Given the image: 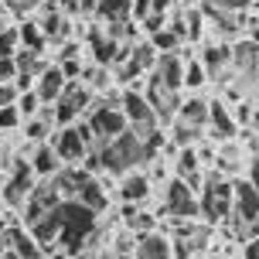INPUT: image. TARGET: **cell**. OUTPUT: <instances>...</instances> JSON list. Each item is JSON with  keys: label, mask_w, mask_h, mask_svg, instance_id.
Returning <instances> with one entry per match:
<instances>
[{"label": "cell", "mask_w": 259, "mask_h": 259, "mask_svg": "<svg viewBox=\"0 0 259 259\" xmlns=\"http://www.w3.org/2000/svg\"><path fill=\"white\" fill-rule=\"evenodd\" d=\"M48 143L55 147V154L62 157L65 167H78V164H82V160L92 154L89 143L82 140V133H78L75 126H68V130H55V137H52Z\"/></svg>", "instance_id": "3"}, {"label": "cell", "mask_w": 259, "mask_h": 259, "mask_svg": "<svg viewBox=\"0 0 259 259\" xmlns=\"http://www.w3.org/2000/svg\"><path fill=\"white\" fill-rule=\"evenodd\" d=\"M208 116H211V103H205L201 96H184L178 119H184L194 130H208Z\"/></svg>", "instance_id": "12"}, {"label": "cell", "mask_w": 259, "mask_h": 259, "mask_svg": "<svg viewBox=\"0 0 259 259\" xmlns=\"http://www.w3.org/2000/svg\"><path fill=\"white\" fill-rule=\"evenodd\" d=\"M235 211V184L222 174H208L205 191H201V219L205 222H225Z\"/></svg>", "instance_id": "1"}, {"label": "cell", "mask_w": 259, "mask_h": 259, "mask_svg": "<svg viewBox=\"0 0 259 259\" xmlns=\"http://www.w3.org/2000/svg\"><path fill=\"white\" fill-rule=\"evenodd\" d=\"M34 89H38V96L45 99V106H55L58 99L65 96V89H68V78H65L62 65H48L45 72L38 75V82H34Z\"/></svg>", "instance_id": "7"}, {"label": "cell", "mask_w": 259, "mask_h": 259, "mask_svg": "<svg viewBox=\"0 0 259 259\" xmlns=\"http://www.w3.org/2000/svg\"><path fill=\"white\" fill-rule=\"evenodd\" d=\"M242 259H259V239H252V242L242 246Z\"/></svg>", "instance_id": "27"}, {"label": "cell", "mask_w": 259, "mask_h": 259, "mask_svg": "<svg viewBox=\"0 0 259 259\" xmlns=\"http://www.w3.org/2000/svg\"><path fill=\"white\" fill-rule=\"evenodd\" d=\"M82 119L92 123L99 143H113V140H119V137L130 130V119H126V113H123L119 106H103L99 103L96 109H92V116H82Z\"/></svg>", "instance_id": "2"}, {"label": "cell", "mask_w": 259, "mask_h": 259, "mask_svg": "<svg viewBox=\"0 0 259 259\" xmlns=\"http://www.w3.org/2000/svg\"><path fill=\"white\" fill-rule=\"evenodd\" d=\"M235 130H239V123H235V116H232V106L225 103V99H215V103H211V116H208V137L225 143V140L235 137Z\"/></svg>", "instance_id": "4"}, {"label": "cell", "mask_w": 259, "mask_h": 259, "mask_svg": "<svg viewBox=\"0 0 259 259\" xmlns=\"http://www.w3.org/2000/svg\"><path fill=\"white\" fill-rule=\"evenodd\" d=\"M150 45H154V52L157 55H178L184 48V45H188V41L181 38V34H174V31H170V27H164V31H157V34H150Z\"/></svg>", "instance_id": "18"}, {"label": "cell", "mask_w": 259, "mask_h": 259, "mask_svg": "<svg viewBox=\"0 0 259 259\" xmlns=\"http://www.w3.org/2000/svg\"><path fill=\"white\" fill-rule=\"evenodd\" d=\"M232 116H235V123H239L242 130H249V126H252V116H256V103H249V99L235 103L232 106Z\"/></svg>", "instance_id": "21"}, {"label": "cell", "mask_w": 259, "mask_h": 259, "mask_svg": "<svg viewBox=\"0 0 259 259\" xmlns=\"http://www.w3.org/2000/svg\"><path fill=\"white\" fill-rule=\"evenodd\" d=\"M11 252L17 259H48L45 246H41L38 239L31 235V229H24V225L11 229Z\"/></svg>", "instance_id": "11"}, {"label": "cell", "mask_w": 259, "mask_h": 259, "mask_svg": "<svg viewBox=\"0 0 259 259\" xmlns=\"http://www.w3.org/2000/svg\"><path fill=\"white\" fill-rule=\"evenodd\" d=\"M208 68H205V62L201 58H191V62H184V92L188 96H198V92L208 85Z\"/></svg>", "instance_id": "17"}, {"label": "cell", "mask_w": 259, "mask_h": 259, "mask_svg": "<svg viewBox=\"0 0 259 259\" xmlns=\"http://www.w3.org/2000/svg\"><path fill=\"white\" fill-rule=\"evenodd\" d=\"M78 201L89 208V211H96V215H99V211H106V208H109V191L103 188V181H99V178H92V181L78 191Z\"/></svg>", "instance_id": "16"}, {"label": "cell", "mask_w": 259, "mask_h": 259, "mask_svg": "<svg viewBox=\"0 0 259 259\" xmlns=\"http://www.w3.org/2000/svg\"><path fill=\"white\" fill-rule=\"evenodd\" d=\"M256 160H259V157H256Z\"/></svg>", "instance_id": "34"}, {"label": "cell", "mask_w": 259, "mask_h": 259, "mask_svg": "<svg viewBox=\"0 0 259 259\" xmlns=\"http://www.w3.org/2000/svg\"><path fill=\"white\" fill-rule=\"evenodd\" d=\"M211 259H229V256H225V252H215V256H211Z\"/></svg>", "instance_id": "31"}, {"label": "cell", "mask_w": 259, "mask_h": 259, "mask_svg": "<svg viewBox=\"0 0 259 259\" xmlns=\"http://www.w3.org/2000/svg\"><path fill=\"white\" fill-rule=\"evenodd\" d=\"M21 68H17V58H0V82H17Z\"/></svg>", "instance_id": "25"}, {"label": "cell", "mask_w": 259, "mask_h": 259, "mask_svg": "<svg viewBox=\"0 0 259 259\" xmlns=\"http://www.w3.org/2000/svg\"><path fill=\"white\" fill-rule=\"evenodd\" d=\"M246 181H249V184H252V188L259 191V160H252V164H249V174H246Z\"/></svg>", "instance_id": "28"}, {"label": "cell", "mask_w": 259, "mask_h": 259, "mask_svg": "<svg viewBox=\"0 0 259 259\" xmlns=\"http://www.w3.org/2000/svg\"><path fill=\"white\" fill-rule=\"evenodd\" d=\"M17 99H21V89H17L14 82H4V85H0V109L17 106Z\"/></svg>", "instance_id": "23"}, {"label": "cell", "mask_w": 259, "mask_h": 259, "mask_svg": "<svg viewBox=\"0 0 259 259\" xmlns=\"http://www.w3.org/2000/svg\"><path fill=\"white\" fill-rule=\"evenodd\" d=\"M219 11H225V14H242V11H249L252 7V0H211Z\"/></svg>", "instance_id": "24"}, {"label": "cell", "mask_w": 259, "mask_h": 259, "mask_svg": "<svg viewBox=\"0 0 259 259\" xmlns=\"http://www.w3.org/2000/svg\"><path fill=\"white\" fill-rule=\"evenodd\" d=\"M198 58L205 62L208 75H215V72H222V68L232 65V45H229V41H208Z\"/></svg>", "instance_id": "13"}, {"label": "cell", "mask_w": 259, "mask_h": 259, "mask_svg": "<svg viewBox=\"0 0 259 259\" xmlns=\"http://www.w3.org/2000/svg\"><path fill=\"white\" fill-rule=\"evenodd\" d=\"M17 109H21V116H24V123H27V119L41 116V109H45V99L38 96V89H27V92H21V99H17Z\"/></svg>", "instance_id": "19"}, {"label": "cell", "mask_w": 259, "mask_h": 259, "mask_svg": "<svg viewBox=\"0 0 259 259\" xmlns=\"http://www.w3.org/2000/svg\"><path fill=\"white\" fill-rule=\"evenodd\" d=\"M174 0H154V14H170Z\"/></svg>", "instance_id": "29"}, {"label": "cell", "mask_w": 259, "mask_h": 259, "mask_svg": "<svg viewBox=\"0 0 259 259\" xmlns=\"http://www.w3.org/2000/svg\"><path fill=\"white\" fill-rule=\"evenodd\" d=\"M119 201H130V205H143L147 198H150V191H154V184H150V178H147V170H130V174H123L119 178Z\"/></svg>", "instance_id": "8"}, {"label": "cell", "mask_w": 259, "mask_h": 259, "mask_svg": "<svg viewBox=\"0 0 259 259\" xmlns=\"http://www.w3.org/2000/svg\"><path fill=\"white\" fill-rule=\"evenodd\" d=\"M235 211H232V222H259V191L242 178H235Z\"/></svg>", "instance_id": "5"}, {"label": "cell", "mask_w": 259, "mask_h": 259, "mask_svg": "<svg viewBox=\"0 0 259 259\" xmlns=\"http://www.w3.org/2000/svg\"><path fill=\"white\" fill-rule=\"evenodd\" d=\"M0 85H4V82H0Z\"/></svg>", "instance_id": "33"}, {"label": "cell", "mask_w": 259, "mask_h": 259, "mask_svg": "<svg viewBox=\"0 0 259 259\" xmlns=\"http://www.w3.org/2000/svg\"><path fill=\"white\" fill-rule=\"evenodd\" d=\"M21 52V34H17V24L0 31V58H17Z\"/></svg>", "instance_id": "20"}, {"label": "cell", "mask_w": 259, "mask_h": 259, "mask_svg": "<svg viewBox=\"0 0 259 259\" xmlns=\"http://www.w3.org/2000/svg\"><path fill=\"white\" fill-rule=\"evenodd\" d=\"M17 34H21V48H27V52H45L48 48V34L38 24V17H24L17 24Z\"/></svg>", "instance_id": "15"}, {"label": "cell", "mask_w": 259, "mask_h": 259, "mask_svg": "<svg viewBox=\"0 0 259 259\" xmlns=\"http://www.w3.org/2000/svg\"><path fill=\"white\" fill-rule=\"evenodd\" d=\"M249 130H252V133H259V106H256V116H252V126H249Z\"/></svg>", "instance_id": "30"}, {"label": "cell", "mask_w": 259, "mask_h": 259, "mask_svg": "<svg viewBox=\"0 0 259 259\" xmlns=\"http://www.w3.org/2000/svg\"><path fill=\"white\" fill-rule=\"evenodd\" d=\"M0 259H17V256H14V252H11V256H0Z\"/></svg>", "instance_id": "32"}, {"label": "cell", "mask_w": 259, "mask_h": 259, "mask_svg": "<svg viewBox=\"0 0 259 259\" xmlns=\"http://www.w3.org/2000/svg\"><path fill=\"white\" fill-rule=\"evenodd\" d=\"M27 160H31V167H34V174H38V181H55V178L65 170L62 157L55 154L52 143H38V147H34V154L27 157Z\"/></svg>", "instance_id": "9"}, {"label": "cell", "mask_w": 259, "mask_h": 259, "mask_svg": "<svg viewBox=\"0 0 259 259\" xmlns=\"http://www.w3.org/2000/svg\"><path fill=\"white\" fill-rule=\"evenodd\" d=\"M137 259H174V239L167 232H150L137 239Z\"/></svg>", "instance_id": "10"}, {"label": "cell", "mask_w": 259, "mask_h": 259, "mask_svg": "<svg viewBox=\"0 0 259 259\" xmlns=\"http://www.w3.org/2000/svg\"><path fill=\"white\" fill-rule=\"evenodd\" d=\"M150 75L160 78V85L167 92H178V96H181L184 92V58H181V52L178 55H160V62H157V68Z\"/></svg>", "instance_id": "6"}, {"label": "cell", "mask_w": 259, "mask_h": 259, "mask_svg": "<svg viewBox=\"0 0 259 259\" xmlns=\"http://www.w3.org/2000/svg\"><path fill=\"white\" fill-rule=\"evenodd\" d=\"M232 68L242 75H252L259 68V45H252L249 38H242L239 45H232Z\"/></svg>", "instance_id": "14"}, {"label": "cell", "mask_w": 259, "mask_h": 259, "mask_svg": "<svg viewBox=\"0 0 259 259\" xmlns=\"http://www.w3.org/2000/svg\"><path fill=\"white\" fill-rule=\"evenodd\" d=\"M24 126V116H21V109L17 106H7V109H0V130L4 133H11V130H21Z\"/></svg>", "instance_id": "22"}, {"label": "cell", "mask_w": 259, "mask_h": 259, "mask_svg": "<svg viewBox=\"0 0 259 259\" xmlns=\"http://www.w3.org/2000/svg\"><path fill=\"white\" fill-rule=\"evenodd\" d=\"M130 14H133L137 24H143V21L154 14V0H133V11H130Z\"/></svg>", "instance_id": "26"}]
</instances>
